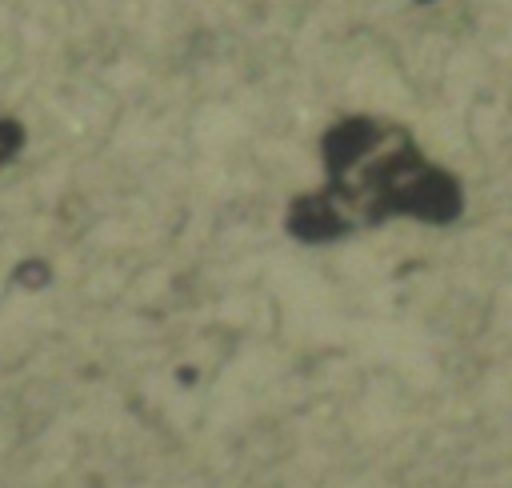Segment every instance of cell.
<instances>
[{
  "label": "cell",
  "instance_id": "1",
  "mask_svg": "<svg viewBox=\"0 0 512 488\" xmlns=\"http://www.w3.org/2000/svg\"><path fill=\"white\" fill-rule=\"evenodd\" d=\"M332 204L352 220L412 216L424 224H448L464 208L460 180L432 164L416 140L388 120L348 116L320 140Z\"/></svg>",
  "mask_w": 512,
  "mask_h": 488
},
{
  "label": "cell",
  "instance_id": "2",
  "mask_svg": "<svg viewBox=\"0 0 512 488\" xmlns=\"http://www.w3.org/2000/svg\"><path fill=\"white\" fill-rule=\"evenodd\" d=\"M20 144H24V128H20L16 120L0 116V168L20 152Z\"/></svg>",
  "mask_w": 512,
  "mask_h": 488
}]
</instances>
